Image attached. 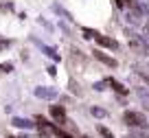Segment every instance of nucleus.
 Wrapping results in <instances>:
<instances>
[{"mask_svg":"<svg viewBox=\"0 0 149 138\" xmlns=\"http://www.w3.org/2000/svg\"><path fill=\"white\" fill-rule=\"evenodd\" d=\"M130 46L134 48V51H138V53H145V48H147V44H145L143 37H138V40H136L134 35H130Z\"/></svg>","mask_w":149,"mask_h":138,"instance_id":"nucleus-8","label":"nucleus"},{"mask_svg":"<svg viewBox=\"0 0 149 138\" xmlns=\"http://www.w3.org/2000/svg\"><path fill=\"white\" fill-rule=\"evenodd\" d=\"M33 42H35V44L40 46V48H42V53H44V55H46V57H51L53 61H59V59H61V57H59V55H57V53H55V48H51V46L42 44V42H40V40H33Z\"/></svg>","mask_w":149,"mask_h":138,"instance_id":"nucleus-7","label":"nucleus"},{"mask_svg":"<svg viewBox=\"0 0 149 138\" xmlns=\"http://www.w3.org/2000/svg\"><path fill=\"white\" fill-rule=\"evenodd\" d=\"M138 97H140V101H143V105H145V110L149 112V92H145L143 88H138Z\"/></svg>","mask_w":149,"mask_h":138,"instance_id":"nucleus-15","label":"nucleus"},{"mask_svg":"<svg viewBox=\"0 0 149 138\" xmlns=\"http://www.w3.org/2000/svg\"><path fill=\"white\" fill-rule=\"evenodd\" d=\"M143 31H145V35H149V22H147V24L143 26Z\"/></svg>","mask_w":149,"mask_h":138,"instance_id":"nucleus-25","label":"nucleus"},{"mask_svg":"<svg viewBox=\"0 0 149 138\" xmlns=\"http://www.w3.org/2000/svg\"><path fill=\"white\" fill-rule=\"evenodd\" d=\"M33 94L37 99H42V101H55L59 97V90L53 86H37V88H33Z\"/></svg>","mask_w":149,"mask_h":138,"instance_id":"nucleus-2","label":"nucleus"},{"mask_svg":"<svg viewBox=\"0 0 149 138\" xmlns=\"http://www.w3.org/2000/svg\"><path fill=\"white\" fill-rule=\"evenodd\" d=\"M46 72L51 75V77H55V75H57V68H55V66H48V68H46Z\"/></svg>","mask_w":149,"mask_h":138,"instance_id":"nucleus-23","label":"nucleus"},{"mask_svg":"<svg viewBox=\"0 0 149 138\" xmlns=\"http://www.w3.org/2000/svg\"><path fill=\"white\" fill-rule=\"evenodd\" d=\"M92 55H94V59H99V61H101V64H105L107 68H116V66H118V61L114 59V57L105 55V53H103V51H94Z\"/></svg>","mask_w":149,"mask_h":138,"instance_id":"nucleus-6","label":"nucleus"},{"mask_svg":"<svg viewBox=\"0 0 149 138\" xmlns=\"http://www.w3.org/2000/svg\"><path fill=\"white\" fill-rule=\"evenodd\" d=\"M105 86H107V81H97V83H94V90L101 92V90H105Z\"/></svg>","mask_w":149,"mask_h":138,"instance_id":"nucleus-21","label":"nucleus"},{"mask_svg":"<svg viewBox=\"0 0 149 138\" xmlns=\"http://www.w3.org/2000/svg\"><path fill=\"white\" fill-rule=\"evenodd\" d=\"M68 90L72 92L74 97H81V90H79V83L74 81V79H68Z\"/></svg>","mask_w":149,"mask_h":138,"instance_id":"nucleus-14","label":"nucleus"},{"mask_svg":"<svg viewBox=\"0 0 149 138\" xmlns=\"http://www.w3.org/2000/svg\"><path fill=\"white\" fill-rule=\"evenodd\" d=\"M97 132H99V136H101V138H116L110 129L105 127V125H97Z\"/></svg>","mask_w":149,"mask_h":138,"instance_id":"nucleus-13","label":"nucleus"},{"mask_svg":"<svg viewBox=\"0 0 149 138\" xmlns=\"http://www.w3.org/2000/svg\"><path fill=\"white\" fill-rule=\"evenodd\" d=\"M94 42H97L101 48H110V51H118V48H121V44H118L116 40H112V37H107V35H101V33L94 35Z\"/></svg>","mask_w":149,"mask_h":138,"instance_id":"nucleus-3","label":"nucleus"},{"mask_svg":"<svg viewBox=\"0 0 149 138\" xmlns=\"http://www.w3.org/2000/svg\"><path fill=\"white\" fill-rule=\"evenodd\" d=\"M11 46V40H0V51H2V48H9Z\"/></svg>","mask_w":149,"mask_h":138,"instance_id":"nucleus-22","label":"nucleus"},{"mask_svg":"<svg viewBox=\"0 0 149 138\" xmlns=\"http://www.w3.org/2000/svg\"><path fill=\"white\" fill-rule=\"evenodd\" d=\"M114 5L121 7V9H127V7L132 5V0H114Z\"/></svg>","mask_w":149,"mask_h":138,"instance_id":"nucleus-18","label":"nucleus"},{"mask_svg":"<svg viewBox=\"0 0 149 138\" xmlns=\"http://www.w3.org/2000/svg\"><path fill=\"white\" fill-rule=\"evenodd\" d=\"M123 123L127 127H134V129H147V118H145L143 112H136V110H127L123 114Z\"/></svg>","mask_w":149,"mask_h":138,"instance_id":"nucleus-1","label":"nucleus"},{"mask_svg":"<svg viewBox=\"0 0 149 138\" xmlns=\"http://www.w3.org/2000/svg\"><path fill=\"white\" fill-rule=\"evenodd\" d=\"M107 83H110V86H112V88H114V90H116V92H118V94H127V88H125V86H123V83H118V81H116V79H107Z\"/></svg>","mask_w":149,"mask_h":138,"instance_id":"nucleus-11","label":"nucleus"},{"mask_svg":"<svg viewBox=\"0 0 149 138\" xmlns=\"http://www.w3.org/2000/svg\"><path fill=\"white\" fill-rule=\"evenodd\" d=\"M136 75H138V77H140V79H143V81L149 86V72H147V70H140V68H136Z\"/></svg>","mask_w":149,"mask_h":138,"instance_id":"nucleus-17","label":"nucleus"},{"mask_svg":"<svg viewBox=\"0 0 149 138\" xmlns=\"http://www.w3.org/2000/svg\"><path fill=\"white\" fill-rule=\"evenodd\" d=\"M48 112H51V118L55 121L57 125H66L68 116H66V107L64 105H51V107H48Z\"/></svg>","mask_w":149,"mask_h":138,"instance_id":"nucleus-4","label":"nucleus"},{"mask_svg":"<svg viewBox=\"0 0 149 138\" xmlns=\"http://www.w3.org/2000/svg\"><path fill=\"white\" fill-rule=\"evenodd\" d=\"M11 125L18 127V129H24V132L35 129V123H33L31 118H24V116H13V118H11Z\"/></svg>","mask_w":149,"mask_h":138,"instance_id":"nucleus-5","label":"nucleus"},{"mask_svg":"<svg viewBox=\"0 0 149 138\" xmlns=\"http://www.w3.org/2000/svg\"><path fill=\"white\" fill-rule=\"evenodd\" d=\"M53 11H55V13H59L61 18H66V20H68V22H72V15H70L68 11L64 9V7H59V5H53Z\"/></svg>","mask_w":149,"mask_h":138,"instance_id":"nucleus-12","label":"nucleus"},{"mask_svg":"<svg viewBox=\"0 0 149 138\" xmlns=\"http://www.w3.org/2000/svg\"><path fill=\"white\" fill-rule=\"evenodd\" d=\"M37 24H42L44 29H48V31H53V24H51V22H46V20H44V18H37Z\"/></svg>","mask_w":149,"mask_h":138,"instance_id":"nucleus-20","label":"nucleus"},{"mask_svg":"<svg viewBox=\"0 0 149 138\" xmlns=\"http://www.w3.org/2000/svg\"><path fill=\"white\" fill-rule=\"evenodd\" d=\"M90 114H92L94 118H105L107 110H105V107H99V105H92V107H90Z\"/></svg>","mask_w":149,"mask_h":138,"instance_id":"nucleus-10","label":"nucleus"},{"mask_svg":"<svg viewBox=\"0 0 149 138\" xmlns=\"http://www.w3.org/2000/svg\"><path fill=\"white\" fill-rule=\"evenodd\" d=\"M51 134H53V136H57V138H72V134L66 132V129H61L59 125H53V127H51Z\"/></svg>","mask_w":149,"mask_h":138,"instance_id":"nucleus-9","label":"nucleus"},{"mask_svg":"<svg viewBox=\"0 0 149 138\" xmlns=\"http://www.w3.org/2000/svg\"><path fill=\"white\" fill-rule=\"evenodd\" d=\"M59 29H61L64 33H68V26H66V22H59Z\"/></svg>","mask_w":149,"mask_h":138,"instance_id":"nucleus-24","label":"nucleus"},{"mask_svg":"<svg viewBox=\"0 0 149 138\" xmlns=\"http://www.w3.org/2000/svg\"><path fill=\"white\" fill-rule=\"evenodd\" d=\"M81 138H90V136H81Z\"/></svg>","mask_w":149,"mask_h":138,"instance_id":"nucleus-26","label":"nucleus"},{"mask_svg":"<svg viewBox=\"0 0 149 138\" xmlns=\"http://www.w3.org/2000/svg\"><path fill=\"white\" fill-rule=\"evenodd\" d=\"M81 33H84V37H86V40H94V35H97L99 31H94V29H88V26H84V29H81Z\"/></svg>","mask_w":149,"mask_h":138,"instance_id":"nucleus-16","label":"nucleus"},{"mask_svg":"<svg viewBox=\"0 0 149 138\" xmlns=\"http://www.w3.org/2000/svg\"><path fill=\"white\" fill-rule=\"evenodd\" d=\"M0 70H2V72H11V70H13V64H11V61H5V64H0Z\"/></svg>","mask_w":149,"mask_h":138,"instance_id":"nucleus-19","label":"nucleus"}]
</instances>
